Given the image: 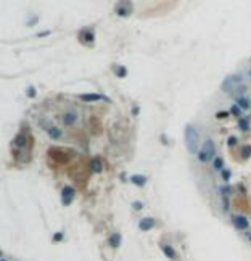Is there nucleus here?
<instances>
[{"mask_svg": "<svg viewBox=\"0 0 251 261\" xmlns=\"http://www.w3.org/2000/svg\"><path fill=\"white\" fill-rule=\"evenodd\" d=\"M185 145H187V150L190 153H198V132L193 126H185Z\"/></svg>", "mask_w": 251, "mask_h": 261, "instance_id": "nucleus-1", "label": "nucleus"}, {"mask_svg": "<svg viewBox=\"0 0 251 261\" xmlns=\"http://www.w3.org/2000/svg\"><path fill=\"white\" fill-rule=\"evenodd\" d=\"M214 153H216V147H214V142L213 140H204L203 147L200 149L198 152V160L201 161V163H206V161H211L214 158Z\"/></svg>", "mask_w": 251, "mask_h": 261, "instance_id": "nucleus-2", "label": "nucleus"}, {"mask_svg": "<svg viewBox=\"0 0 251 261\" xmlns=\"http://www.w3.org/2000/svg\"><path fill=\"white\" fill-rule=\"evenodd\" d=\"M241 82V76L240 74H235V76H229V77H225L224 79V82H222V90H225V92H230L232 90V87L233 86H237V84H240Z\"/></svg>", "mask_w": 251, "mask_h": 261, "instance_id": "nucleus-3", "label": "nucleus"}, {"mask_svg": "<svg viewBox=\"0 0 251 261\" xmlns=\"http://www.w3.org/2000/svg\"><path fill=\"white\" fill-rule=\"evenodd\" d=\"M73 197H74V189L73 187H64L61 190V202L63 205H69L73 202Z\"/></svg>", "mask_w": 251, "mask_h": 261, "instance_id": "nucleus-4", "label": "nucleus"}, {"mask_svg": "<svg viewBox=\"0 0 251 261\" xmlns=\"http://www.w3.org/2000/svg\"><path fill=\"white\" fill-rule=\"evenodd\" d=\"M233 226L237 229H240V230H245V229H248V226H249V222H248V219L245 216H240V214H237V216H233Z\"/></svg>", "mask_w": 251, "mask_h": 261, "instance_id": "nucleus-5", "label": "nucleus"}, {"mask_svg": "<svg viewBox=\"0 0 251 261\" xmlns=\"http://www.w3.org/2000/svg\"><path fill=\"white\" fill-rule=\"evenodd\" d=\"M152 227H155V219L153 218H143L139 222V229L140 230H150Z\"/></svg>", "mask_w": 251, "mask_h": 261, "instance_id": "nucleus-6", "label": "nucleus"}, {"mask_svg": "<svg viewBox=\"0 0 251 261\" xmlns=\"http://www.w3.org/2000/svg\"><path fill=\"white\" fill-rule=\"evenodd\" d=\"M116 13L119 16H127L131 13V3L129 2H124V3H118L116 6Z\"/></svg>", "mask_w": 251, "mask_h": 261, "instance_id": "nucleus-7", "label": "nucleus"}, {"mask_svg": "<svg viewBox=\"0 0 251 261\" xmlns=\"http://www.w3.org/2000/svg\"><path fill=\"white\" fill-rule=\"evenodd\" d=\"M76 121H77V115H76V113H73V111H68V113H64V116H63V123L66 124V126L74 124Z\"/></svg>", "mask_w": 251, "mask_h": 261, "instance_id": "nucleus-8", "label": "nucleus"}, {"mask_svg": "<svg viewBox=\"0 0 251 261\" xmlns=\"http://www.w3.org/2000/svg\"><path fill=\"white\" fill-rule=\"evenodd\" d=\"M81 97V100H84V102H95V100H103V95H100V94H84V95H79Z\"/></svg>", "mask_w": 251, "mask_h": 261, "instance_id": "nucleus-9", "label": "nucleus"}, {"mask_svg": "<svg viewBox=\"0 0 251 261\" xmlns=\"http://www.w3.org/2000/svg\"><path fill=\"white\" fill-rule=\"evenodd\" d=\"M131 181L134 182L135 186L142 187V186H145V182H147V177H145V176H140V174H134L132 177H131Z\"/></svg>", "mask_w": 251, "mask_h": 261, "instance_id": "nucleus-10", "label": "nucleus"}, {"mask_svg": "<svg viewBox=\"0 0 251 261\" xmlns=\"http://www.w3.org/2000/svg\"><path fill=\"white\" fill-rule=\"evenodd\" d=\"M90 168H92V171L94 173H102V160L100 158H94L92 160V163H90Z\"/></svg>", "mask_w": 251, "mask_h": 261, "instance_id": "nucleus-11", "label": "nucleus"}, {"mask_svg": "<svg viewBox=\"0 0 251 261\" xmlns=\"http://www.w3.org/2000/svg\"><path fill=\"white\" fill-rule=\"evenodd\" d=\"M110 245L113 247V248H118V247L121 245V235L119 234H113L110 237Z\"/></svg>", "mask_w": 251, "mask_h": 261, "instance_id": "nucleus-12", "label": "nucleus"}, {"mask_svg": "<svg viewBox=\"0 0 251 261\" xmlns=\"http://www.w3.org/2000/svg\"><path fill=\"white\" fill-rule=\"evenodd\" d=\"M163 251H164V255H166L168 258H171V259H176V251H174V248H172V247H169V245H164V247H163Z\"/></svg>", "mask_w": 251, "mask_h": 261, "instance_id": "nucleus-13", "label": "nucleus"}, {"mask_svg": "<svg viewBox=\"0 0 251 261\" xmlns=\"http://www.w3.org/2000/svg\"><path fill=\"white\" fill-rule=\"evenodd\" d=\"M237 103H238V107L241 110H248L249 108V100L245 98V97H238V98H237Z\"/></svg>", "mask_w": 251, "mask_h": 261, "instance_id": "nucleus-14", "label": "nucleus"}, {"mask_svg": "<svg viewBox=\"0 0 251 261\" xmlns=\"http://www.w3.org/2000/svg\"><path fill=\"white\" fill-rule=\"evenodd\" d=\"M15 144H16V147H26V144H27V139H26V136H24V134H18V136H16V139H15Z\"/></svg>", "mask_w": 251, "mask_h": 261, "instance_id": "nucleus-15", "label": "nucleus"}, {"mask_svg": "<svg viewBox=\"0 0 251 261\" xmlns=\"http://www.w3.org/2000/svg\"><path fill=\"white\" fill-rule=\"evenodd\" d=\"M251 157V145H245L241 149V158L243 160H248Z\"/></svg>", "mask_w": 251, "mask_h": 261, "instance_id": "nucleus-16", "label": "nucleus"}, {"mask_svg": "<svg viewBox=\"0 0 251 261\" xmlns=\"http://www.w3.org/2000/svg\"><path fill=\"white\" fill-rule=\"evenodd\" d=\"M238 128H240L243 132H246V131L249 129V121H248V119H240V121H238Z\"/></svg>", "mask_w": 251, "mask_h": 261, "instance_id": "nucleus-17", "label": "nucleus"}, {"mask_svg": "<svg viewBox=\"0 0 251 261\" xmlns=\"http://www.w3.org/2000/svg\"><path fill=\"white\" fill-rule=\"evenodd\" d=\"M48 134H50V137H52V139H60L61 131H60V129H56V128H52V129L48 131Z\"/></svg>", "mask_w": 251, "mask_h": 261, "instance_id": "nucleus-18", "label": "nucleus"}, {"mask_svg": "<svg viewBox=\"0 0 251 261\" xmlns=\"http://www.w3.org/2000/svg\"><path fill=\"white\" fill-rule=\"evenodd\" d=\"M84 40L87 42V44H90V42L94 40V34L89 32V31H84Z\"/></svg>", "mask_w": 251, "mask_h": 261, "instance_id": "nucleus-19", "label": "nucleus"}, {"mask_svg": "<svg viewBox=\"0 0 251 261\" xmlns=\"http://www.w3.org/2000/svg\"><path fill=\"white\" fill-rule=\"evenodd\" d=\"M116 74H118L119 77H126V74H127L126 68H124V66H119V68H116Z\"/></svg>", "mask_w": 251, "mask_h": 261, "instance_id": "nucleus-20", "label": "nucleus"}, {"mask_svg": "<svg viewBox=\"0 0 251 261\" xmlns=\"http://www.w3.org/2000/svg\"><path fill=\"white\" fill-rule=\"evenodd\" d=\"M222 166H224V161H222V158H214V168L221 169Z\"/></svg>", "mask_w": 251, "mask_h": 261, "instance_id": "nucleus-21", "label": "nucleus"}, {"mask_svg": "<svg viewBox=\"0 0 251 261\" xmlns=\"http://www.w3.org/2000/svg\"><path fill=\"white\" fill-rule=\"evenodd\" d=\"M240 111H241V108L238 107V105H233L232 110H230V113H232V115H235V116H238V115H240Z\"/></svg>", "mask_w": 251, "mask_h": 261, "instance_id": "nucleus-22", "label": "nucleus"}, {"mask_svg": "<svg viewBox=\"0 0 251 261\" xmlns=\"http://www.w3.org/2000/svg\"><path fill=\"white\" fill-rule=\"evenodd\" d=\"M237 142H238V140H237V137H229V140H227V144H229V147H233V145H237Z\"/></svg>", "mask_w": 251, "mask_h": 261, "instance_id": "nucleus-23", "label": "nucleus"}, {"mask_svg": "<svg viewBox=\"0 0 251 261\" xmlns=\"http://www.w3.org/2000/svg\"><path fill=\"white\" fill-rule=\"evenodd\" d=\"M27 97H35V90H34V87H27Z\"/></svg>", "mask_w": 251, "mask_h": 261, "instance_id": "nucleus-24", "label": "nucleus"}, {"mask_svg": "<svg viewBox=\"0 0 251 261\" xmlns=\"http://www.w3.org/2000/svg\"><path fill=\"white\" fill-rule=\"evenodd\" d=\"M221 174H222V177H224L225 181H229V177H230V171H227V169H224Z\"/></svg>", "mask_w": 251, "mask_h": 261, "instance_id": "nucleus-25", "label": "nucleus"}, {"mask_svg": "<svg viewBox=\"0 0 251 261\" xmlns=\"http://www.w3.org/2000/svg\"><path fill=\"white\" fill-rule=\"evenodd\" d=\"M61 239H63V234H61V232H58V234L53 235V242H60Z\"/></svg>", "mask_w": 251, "mask_h": 261, "instance_id": "nucleus-26", "label": "nucleus"}, {"mask_svg": "<svg viewBox=\"0 0 251 261\" xmlns=\"http://www.w3.org/2000/svg\"><path fill=\"white\" fill-rule=\"evenodd\" d=\"M222 202H224V210L227 211V210H229V200H227V197H222Z\"/></svg>", "mask_w": 251, "mask_h": 261, "instance_id": "nucleus-27", "label": "nucleus"}, {"mask_svg": "<svg viewBox=\"0 0 251 261\" xmlns=\"http://www.w3.org/2000/svg\"><path fill=\"white\" fill-rule=\"evenodd\" d=\"M225 116H227L225 111H219V113H216V118H225Z\"/></svg>", "mask_w": 251, "mask_h": 261, "instance_id": "nucleus-28", "label": "nucleus"}, {"mask_svg": "<svg viewBox=\"0 0 251 261\" xmlns=\"http://www.w3.org/2000/svg\"><path fill=\"white\" fill-rule=\"evenodd\" d=\"M50 34V31H45V32H39L37 34V37H44V36H48Z\"/></svg>", "mask_w": 251, "mask_h": 261, "instance_id": "nucleus-29", "label": "nucleus"}, {"mask_svg": "<svg viewBox=\"0 0 251 261\" xmlns=\"http://www.w3.org/2000/svg\"><path fill=\"white\" fill-rule=\"evenodd\" d=\"M134 208H137V210H140V208H142V203H139V202H137V203H134Z\"/></svg>", "mask_w": 251, "mask_h": 261, "instance_id": "nucleus-30", "label": "nucleus"}, {"mask_svg": "<svg viewBox=\"0 0 251 261\" xmlns=\"http://www.w3.org/2000/svg\"><path fill=\"white\" fill-rule=\"evenodd\" d=\"M221 190H222V192H224V194H229V190H230V189H229V187H222Z\"/></svg>", "mask_w": 251, "mask_h": 261, "instance_id": "nucleus-31", "label": "nucleus"}, {"mask_svg": "<svg viewBox=\"0 0 251 261\" xmlns=\"http://www.w3.org/2000/svg\"><path fill=\"white\" fill-rule=\"evenodd\" d=\"M248 76H251V69H248Z\"/></svg>", "mask_w": 251, "mask_h": 261, "instance_id": "nucleus-32", "label": "nucleus"}, {"mask_svg": "<svg viewBox=\"0 0 251 261\" xmlns=\"http://www.w3.org/2000/svg\"><path fill=\"white\" fill-rule=\"evenodd\" d=\"M0 261H6V259H0Z\"/></svg>", "mask_w": 251, "mask_h": 261, "instance_id": "nucleus-33", "label": "nucleus"}]
</instances>
